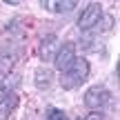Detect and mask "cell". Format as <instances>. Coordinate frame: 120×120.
Wrapping results in <instances>:
<instances>
[{
    "mask_svg": "<svg viewBox=\"0 0 120 120\" xmlns=\"http://www.w3.org/2000/svg\"><path fill=\"white\" fill-rule=\"evenodd\" d=\"M51 78H53V71L49 67H38L34 71V82H36L38 89H47L51 85Z\"/></svg>",
    "mask_w": 120,
    "mask_h": 120,
    "instance_id": "obj_8",
    "label": "cell"
},
{
    "mask_svg": "<svg viewBox=\"0 0 120 120\" xmlns=\"http://www.w3.org/2000/svg\"><path fill=\"white\" fill-rule=\"evenodd\" d=\"M89 62H87L85 58H76L73 60V64L67 69V71H62V76H60V87L62 89H76V87H80L82 82L89 78Z\"/></svg>",
    "mask_w": 120,
    "mask_h": 120,
    "instance_id": "obj_1",
    "label": "cell"
},
{
    "mask_svg": "<svg viewBox=\"0 0 120 120\" xmlns=\"http://www.w3.org/2000/svg\"><path fill=\"white\" fill-rule=\"evenodd\" d=\"M109 100H111V94H109V89H107V87H102V85L89 87V89L85 91V96H82L85 107H89L91 111H100Z\"/></svg>",
    "mask_w": 120,
    "mask_h": 120,
    "instance_id": "obj_2",
    "label": "cell"
},
{
    "mask_svg": "<svg viewBox=\"0 0 120 120\" xmlns=\"http://www.w3.org/2000/svg\"><path fill=\"white\" fill-rule=\"evenodd\" d=\"M16 107H18V94L16 91L4 94V98L0 100V120H9V116L13 113Z\"/></svg>",
    "mask_w": 120,
    "mask_h": 120,
    "instance_id": "obj_7",
    "label": "cell"
},
{
    "mask_svg": "<svg viewBox=\"0 0 120 120\" xmlns=\"http://www.w3.org/2000/svg\"><path fill=\"white\" fill-rule=\"evenodd\" d=\"M76 58H78V56H76V45H73V42H62V45L58 47V51H56L53 67L62 73V71H67V69L73 64V60H76Z\"/></svg>",
    "mask_w": 120,
    "mask_h": 120,
    "instance_id": "obj_4",
    "label": "cell"
},
{
    "mask_svg": "<svg viewBox=\"0 0 120 120\" xmlns=\"http://www.w3.org/2000/svg\"><path fill=\"white\" fill-rule=\"evenodd\" d=\"M40 7H45L51 13H69L78 7L76 0H40Z\"/></svg>",
    "mask_w": 120,
    "mask_h": 120,
    "instance_id": "obj_6",
    "label": "cell"
},
{
    "mask_svg": "<svg viewBox=\"0 0 120 120\" xmlns=\"http://www.w3.org/2000/svg\"><path fill=\"white\" fill-rule=\"evenodd\" d=\"M60 42H58V36L56 34H47L42 40H40V47H38V53L40 58L47 62V60H53L56 58V51H58Z\"/></svg>",
    "mask_w": 120,
    "mask_h": 120,
    "instance_id": "obj_5",
    "label": "cell"
},
{
    "mask_svg": "<svg viewBox=\"0 0 120 120\" xmlns=\"http://www.w3.org/2000/svg\"><path fill=\"white\" fill-rule=\"evenodd\" d=\"M100 20H102V4L100 2H89L85 9H82V13L78 16V29L87 31V29H94V27L100 25Z\"/></svg>",
    "mask_w": 120,
    "mask_h": 120,
    "instance_id": "obj_3",
    "label": "cell"
},
{
    "mask_svg": "<svg viewBox=\"0 0 120 120\" xmlns=\"http://www.w3.org/2000/svg\"><path fill=\"white\" fill-rule=\"evenodd\" d=\"M13 67V56H2L0 58V73H9V69Z\"/></svg>",
    "mask_w": 120,
    "mask_h": 120,
    "instance_id": "obj_10",
    "label": "cell"
},
{
    "mask_svg": "<svg viewBox=\"0 0 120 120\" xmlns=\"http://www.w3.org/2000/svg\"><path fill=\"white\" fill-rule=\"evenodd\" d=\"M82 120H105V116H102L100 111H91V113H87Z\"/></svg>",
    "mask_w": 120,
    "mask_h": 120,
    "instance_id": "obj_11",
    "label": "cell"
},
{
    "mask_svg": "<svg viewBox=\"0 0 120 120\" xmlns=\"http://www.w3.org/2000/svg\"><path fill=\"white\" fill-rule=\"evenodd\" d=\"M45 120H69L67 113L62 111V109H56V107H49L47 109V118Z\"/></svg>",
    "mask_w": 120,
    "mask_h": 120,
    "instance_id": "obj_9",
    "label": "cell"
}]
</instances>
